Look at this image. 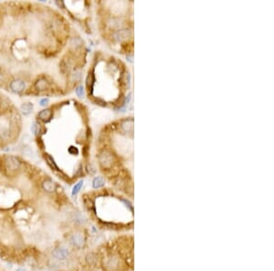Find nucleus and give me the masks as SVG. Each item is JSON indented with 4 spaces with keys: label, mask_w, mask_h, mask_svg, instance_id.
Returning <instances> with one entry per match:
<instances>
[{
    "label": "nucleus",
    "mask_w": 274,
    "mask_h": 271,
    "mask_svg": "<svg viewBox=\"0 0 274 271\" xmlns=\"http://www.w3.org/2000/svg\"><path fill=\"white\" fill-rule=\"evenodd\" d=\"M5 165L7 170L16 171L20 167V162L18 158L14 156H7L5 160Z\"/></svg>",
    "instance_id": "nucleus-1"
},
{
    "label": "nucleus",
    "mask_w": 274,
    "mask_h": 271,
    "mask_svg": "<svg viewBox=\"0 0 274 271\" xmlns=\"http://www.w3.org/2000/svg\"><path fill=\"white\" fill-rule=\"evenodd\" d=\"M52 256L59 260H64L68 257L69 256V250L65 248H59L53 250L52 252Z\"/></svg>",
    "instance_id": "nucleus-2"
},
{
    "label": "nucleus",
    "mask_w": 274,
    "mask_h": 271,
    "mask_svg": "<svg viewBox=\"0 0 274 271\" xmlns=\"http://www.w3.org/2000/svg\"><path fill=\"white\" fill-rule=\"evenodd\" d=\"M25 87H26V84L23 80H13L10 83V90L15 92V93H20L24 90Z\"/></svg>",
    "instance_id": "nucleus-3"
},
{
    "label": "nucleus",
    "mask_w": 274,
    "mask_h": 271,
    "mask_svg": "<svg viewBox=\"0 0 274 271\" xmlns=\"http://www.w3.org/2000/svg\"><path fill=\"white\" fill-rule=\"evenodd\" d=\"M51 116H52V112L51 110L49 109H45V110H42V111H40L38 113V119L41 120L42 122H48L49 120L51 119Z\"/></svg>",
    "instance_id": "nucleus-4"
},
{
    "label": "nucleus",
    "mask_w": 274,
    "mask_h": 271,
    "mask_svg": "<svg viewBox=\"0 0 274 271\" xmlns=\"http://www.w3.org/2000/svg\"><path fill=\"white\" fill-rule=\"evenodd\" d=\"M71 241L73 243L74 245H76L78 248H80L82 245H83V242H84V239H83V236L80 234H75L73 235L72 238H71Z\"/></svg>",
    "instance_id": "nucleus-5"
},
{
    "label": "nucleus",
    "mask_w": 274,
    "mask_h": 271,
    "mask_svg": "<svg viewBox=\"0 0 274 271\" xmlns=\"http://www.w3.org/2000/svg\"><path fill=\"white\" fill-rule=\"evenodd\" d=\"M33 108H34V106H33V104L30 103V102L23 103V104L21 105V112H22V113H23L25 116H28V115H29V114L32 112Z\"/></svg>",
    "instance_id": "nucleus-6"
},
{
    "label": "nucleus",
    "mask_w": 274,
    "mask_h": 271,
    "mask_svg": "<svg viewBox=\"0 0 274 271\" xmlns=\"http://www.w3.org/2000/svg\"><path fill=\"white\" fill-rule=\"evenodd\" d=\"M42 188L48 193H51L55 190V184L51 180H45L42 184Z\"/></svg>",
    "instance_id": "nucleus-7"
},
{
    "label": "nucleus",
    "mask_w": 274,
    "mask_h": 271,
    "mask_svg": "<svg viewBox=\"0 0 274 271\" xmlns=\"http://www.w3.org/2000/svg\"><path fill=\"white\" fill-rule=\"evenodd\" d=\"M103 185H104V180L102 178V177H96V178H94V180L93 182V188L98 189V188L102 187Z\"/></svg>",
    "instance_id": "nucleus-8"
},
{
    "label": "nucleus",
    "mask_w": 274,
    "mask_h": 271,
    "mask_svg": "<svg viewBox=\"0 0 274 271\" xmlns=\"http://www.w3.org/2000/svg\"><path fill=\"white\" fill-rule=\"evenodd\" d=\"M36 86H37V88L39 89V90H46V89L48 87V81H47L46 80H43V79H42V80H39L37 81Z\"/></svg>",
    "instance_id": "nucleus-9"
},
{
    "label": "nucleus",
    "mask_w": 274,
    "mask_h": 271,
    "mask_svg": "<svg viewBox=\"0 0 274 271\" xmlns=\"http://www.w3.org/2000/svg\"><path fill=\"white\" fill-rule=\"evenodd\" d=\"M82 185H83V181H80L77 184H75V186H74L73 189H72V194H73V196H75V194H77L80 191Z\"/></svg>",
    "instance_id": "nucleus-10"
},
{
    "label": "nucleus",
    "mask_w": 274,
    "mask_h": 271,
    "mask_svg": "<svg viewBox=\"0 0 274 271\" xmlns=\"http://www.w3.org/2000/svg\"><path fill=\"white\" fill-rule=\"evenodd\" d=\"M38 132H39V125L36 122H34L31 125V132L34 135H38Z\"/></svg>",
    "instance_id": "nucleus-11"
},
{
    "label": "nucleus",
    "mask_w": 274,
    "mask_h": 271,
    "mask_svg": "<svg viewBox=\"0 0 274 271\" xmlns=\"http://www.w3.org/2000/svg\"><path fill=\"white\" fill-rule=\"evenodd\" d=\"M75 92H76L77 96H79L80 98L83 97V94H84V90H83V87H82L81 85L78 86V87H77V89L75 90Z\"/></svg>",
    "instance_id": "nucleus-12"
},
{
    "label": "nucleus",
    "mask_w": 274,
    "mask_h": 271,
    "mask_svg": "<svg viewBox=\"0 0 274 271\" xmlns=\"http://www.w3.org/2000/svg\"><path fill=\"white\" fill-rule=\"evenodd\" d=\"M48 102H49V100H48V98H44V99H42V100H40L39 105L42 106V107H45V106H47V105L48 104Z\"/></svg>",
    "instance_id": "nucleus-13"
},
{
    "label": "nucleus",
    "mask_w": 274,
    "mask_h": 271,
    "mask_svg": "<svg viewBox=\"0 0 274 271\" xmlns=\"http://www.w3.org/2000/svg\"><path fill=\"white\" fill-rule=\"evenodd\" d=\"M80 79H81V73H80V71H76L75 73L73 74V80H80Z\"/></svg>",
    "instance_id": "nucleus-14"
},
{
    "label": "nucleus",
    "mask_w": 274,
    "mask_h": 271,
    "mask_svg": "<svg viewBox=\"0 0 274 271\" xmlns=\"http://www.w3.org/2000/svg\"><path fill=\"white\" fill-rule=\"evenodd\" d=\"M23 152L26 155H30V154H33V151L31 150V148H29V147H25L24 148V150H23Z\"/></svg>",
    "instance_id": "nucleus-15"
},
{
    "label": "nucleus",
    "mask_w": 274,
    "mask_h": 271,
    "mask_svg": "<svg viewBox=\"0 0 274 271\" xmlns=\"http://www.w3.org/2000/svg\"><path fill=\"white\" fill-rule=\"evenodd\" d=\"M69 152H70V154H77L78 152V150L75 148V147H73V146H71L70 149H69Z\"/></svg>",
    "instance_id": "nucleus-16"
},
{
    "label": "nucleus",
    "mask_w": 274,
    "mask_h": 271,
    "mask_svg": "<svg viewBox=\"0 0 274 271\" xmlns=\"http://www.w3.org/2000/svg\"><path fill=\"white\" fill-rule=\"evenodd\" d=\"M16 271H26V270H24L23 268H18V270Z\"/></svg>",
    "instance_id": "nucleus-17"
}]
</instances>
